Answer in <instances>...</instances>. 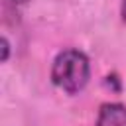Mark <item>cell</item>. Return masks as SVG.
<instances>
[{
  "mask_svg": "<svg viewBox=\"0 0 126 126\" xmlns=\"http://www.w3.org/2000/svg\"><path fill=\"white\" fill-rule=\"evenodd\" d=\"M51 79L65 93H79L89 81V59L75 49L59 53L51 69Z\"/></svg>",
  "mask_w": 126,
  "mask_h": 126,
  "instance_id": "cell-1",
  "label": "cell"
},
{
  "mask_svg": "<svg viewBox=\"0 0 126 126\" xmlns=\"http://www.w3.org/2000/svg\"><path fill=\"white\" fill-rule=\"evenodd\" d=\"M96 126H126V106L118 102L102 104Z\"/></svg>",
  "mask_w": 126,
  "mask_h": 126,
  "instance_id": "cell-2",
  "label": "cell"
},
{
  "mask_svg": "<svg viewBox=\"0 0 126 126\" xmlns=\"http://www.w3.org/2000/svg\"><path fill=\"white\" fill-rule=\"evenodd\" d=\"M2 61H6L8 59V51H10V45H8V39L6 37H2Z\"/></svg>",
  "mask_w": 126,
  "mask_h": 126,
  "instance_id": "cell-3",
  "label": "cell"
},
{
  "mask_svg": "<svg viewBox=\"0 0 126 126\" xmlns=\"http://www.w3.org/2000/svg\"><path fill=\"white\" fill-rule=\"evenodd\" d=\"M122 18L126 20V0H124V6H122Z\"/></svg>",
  "mask_w": 126,
  "mask_h": 126,
  "instance_id": "cell-4",
  "label": "cell"
},
{
  "mask_svg": "<svg viewBox=\"0 0 126 126\" xmlns=\"http://www.w3.org/2000/svg\"><path fill=\"white\" fill-rule=\"evenodd\" d=\"M12 2H26V0H12Z\"/></svg>",
  "mask_w": 126,
  "mask_h": 126,
  "instance_id": "cell-5",
  "label": "cell"
}]
</instances>
